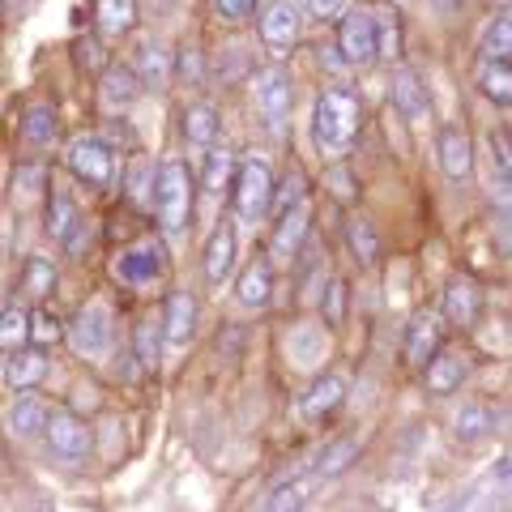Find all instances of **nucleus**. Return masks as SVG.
Masks as SVG:
<instances>
[{
    "instance_id": "f257e3e1",
    "label": "nucleus",
    "mask_w": 512,
    "mask_h": 512,
    "mask_svg": "<svg viewBox=\"0 0 512 512\" xmlns=\"http://www.w3.org/2000/svg\"><path fill=\"white\" fill-rule=\"evenodd\" d=\"M312 133L316 146L325 158H342L350 154L359 137V99L350 90H325L316 99V116H312Z\"/></svg>"
},
{
    "instance_id": "f03ea898",
    "label": "nucleus",
    "mask_w": 512,
    "mask_h": 512,
    "mask_svg": "<svg viewBox=\"0 0 512 512\" xmlns=\"http://www.w3.org/2000/svg\"><path fill=\"white\" fill-rule=\"evenodd\" d=\"M154 214L167 235H180L192 218V175L180 158H167L154 175Z\"/></svg>"
},
{
    "instance_id": "7ed1b4c3",
    "label": "nucleus",
    "mask_w": 512,
    "mask_h": 512,
    "mask_svg": "<svg viewBox=\"0 0 512 512\" xmlns=\"http://www.w3.org/2000/svg\"><path fill=\"white\" fill-rule=\"evenodd\" d=\"M274 205V175L265 158H244L235 175V214L244 222H256Z\"/></svg>"
},
{
    "instance_id": "20e7f679",
    "label": "nucleus",
    "mask_w": 512,
    "mask_h": 512,
    "mask_svg": "<svg viewBox=\"0 0 512 512\" xmlns=\"http://www.w3.org/2000/svg\"><path fill=\"white\" fill-rule=\"evenodd\" d=\"M256 111L269 133H282L286 128V116H291V103H295V90H291V73L282 64H269V69L256 73Z\"/></svg>"
},
{
    "instance_id": "39448f33",
    "label": "nucleus",
    "mask_w": 512,
    "mask_h": 512,
    "mask_svg": "<svg viewBox=\"0 0 512 512\" xmlns=\"http://www.w3.org/2000/svg\"><path fill=\"white\" fill-rule=\"evenodd\" d=\"M338 52L346 64L367 69L372 60H380V35H376V13L367 9H350L338 30Z\"/></svg>"
},
{
    "instance_id": "423d86ee",
    "label": "nucleus",
    "mask_w": 512,
    "mask_h": 512,
    "mask_svg": "<svg viewBox=\"0 0 512 512\" xmlns=\"http://www.w3.org/2000/svg\"><path fill=\"white\" fill-rule=\"evenodd\" d=\"M69 167H73L77 180H86L90 188H107L111 175H116V158H111L103 137L86 133V137H77L69 146Z\"/></svg>"
},
{
    "instance_id": "0eeeda50",
    "label": "nucleus",
    "mask_w": 512,
    "mask_h": 512,
    "mask_svg": "<svg viewBox=\"0 0 512 512\" xmlns=\"http://www.w3.org/2000/svg\"><path fill=\"white\" fill-rule=\"evenodd\" d=\"M69 342H73L77 355H107V346H111V316H107L103 303H90V308H82L73 316Z\"/></svg>"
},
{
    "instance_id": "6e6552de",
    "label": "nucleus",
    "mask_w": 512,
    "mask_h": 512,
    "mask_svg": "<svg viewBox=\"0 0 512 512\" xmlns=\"http://www.w3.org/2000/svg\"><path fill=\"white\" fill-rule=\"evenodd\" d=\"M261 39L274 47V56H282L286 47H295V39H299V9H295V0H265V9H261Z\"/></svg>"
},
{
    "instance_id": "1a4fd4ad",
    "label": "nucleus",
    "mask_w": 512,
    "mask_h": 512,
    "mask_svg": "<svg viewBox=\"0 0 512 512\" xmlns=\"http://www.w3.org/2000/svg\"><path fill=\"white\" fill-rule=\"evenodd\" d=\"M47 440H52V448L64 461H82L90 453V427L82 419H73V414H52Z\"/></svg>"
},
{
    "instance_id": "9d476101",
    "label": "nucleus",
    "mask_w": 512,
    "mask_h": 512,
    "mask_svg": "<svg viewBox=\"0 0 512 512\" xmlns=\"http://www.w3.org/2000/svg\"><path fill=\"white\" fill-rule=\"evenodd\" d=\"M389 99H393V107L402 111L406 120H423L427 116V86H423V77L414 69H397L393 73Z\"/></svg>"
},
{
    "instance_id": "9b49d317",
    "label": "nucleus",
    "mask_w": 512,
    "mask_h": 512,
    "mask_svg": "<svg viewBox=\"0 0 512 512\" xmlns=\"http://www.w3.org/2000/svg\"><path fill=\"white\" fill-rule=\"evenodd\" d=\"M116 274L124 282H133V286L154 282L158 274H163V248H158V244H137L133 252H124L116 261Z\"/></svg>"
},
{
    "instance_id": "f8f14e48",
    "label": "nucleus",
    "mask_w": 512,
    "mask_h": 512,
    "mask_svg": "<svg viewBox=\"0 0 512 512\" xmlns=\"http://www.w3.org/2000/svg\"><path fill=\"white\" fill-rule=\"evenodd\" d=\"M440 167L448 180H470L474 171V150H470V137L461 133V128H444L440 133Z\"/></svg>"
},
{
    "instance_id": "ddd939ff",
    "label": "nucleus",
    "mask_w": 512,
    "mask_h": 512,
    "mask_svg": "<svg viewBox=\"0 0 512 512\" xmlns=\"http://www.w3.org/2000/svg\"><path fill=\"white\" fill-rule=\"evenodd\" d=\"M192 329H197V299L188 291H171L167 299V312H163V333L171 346H184L192 338Z\"/></svg>"
},
{
    "instance_id": "4468645a",
    "label": "nucleus",
    "mask_w": 512,
    "mask_h": 512,
    "mask_svg": "<svg viewBox=\"0 0 512 512\" xmlns=\"http://www.w3.org/2000/svg\"><path fill=\"white\" fill-rule=\"evenodd\" d=\"M308 231H312V205H308V201H299L291 214H282V218H278L274 252L291 261V256H299V248H303V239H308Z\"/></svg>"
},
{
    "instance_id": "2eb2a0df",
    "label": "nucleus",
    "mask_w": 512,
    "mask_h": 512,
    "mask_svg": "<svg viewBox=\"0 0 512 512\" xmlns=\"http://www.w3.org/2000/svg\"><path fill=\"white\" fill-rule=\"evenodd\" d=\"M231 269H235V231L218 227L210 244H205V278H210V286H222L231 278Z\"/></svg>"
},
{
    "instance_id": "dca6fc26",
    "label": "nucleus",
    "mask_w": 512,
    "mask_h": 512,
    "mask_svg": "<svg viewBox=\"0 0 512 512\" xmlns=\"http://www.w3.org/2000/svg\"><path fill=\"white\" fill-rule=\"evenodd\" d=\"M141 73L137 69H124V64H111V69H103V86H99V94H103V103L107 107H128L141 94Z\"/></svg>"
},
{
    "instance_id": "f3484780",
    "label": "nucleus",
    "mask_w": 512,
    "mask_h": 512,
    "mask_svg": "<svg viewBox=\"0 0 512 512\" xmlns=\"http://www.w3.org/2000/svg\"><path fill=\"white\" fill-rule=\"evenodd\" d=\"M436 350H440V320L431 312L414 316L410 329H406V359L410 363H427Z\"/></svg>"
},
{
    "instance_id": "a211bd4d",
    "label": "nucleus",
    "mask_w": 512,
    "mask_h": 512,
    "mask_svg": "<svg viewBox=\"0 0 512 512\" xmlns=\"http://www.w3.org/2000/svg\"><path fill=\"white\" fill-rule=\"evenodd\" d=\"M342 397H346V380L342 376H325V380H316L308 397H303V419L316 423V419H325V414H333L342 406Z\"/></svg>"
},
{
    "instance_id": "6ab92c4d",
    "label": "nucleus",
    "mask_w": 512,
    "mask_h": 512,
    "mask_svg": "<svg viewBox=\"0 0 512 512\" xmlns=\"http://www.w3.org/2000/svg\"><path fill=\"white\" fill-rule=\"evenodd\" d=\"M478 303H483V295H478V286L470 278H453L444 291V312L453 325H474L478 316Z\"/></svg>"
},
{
    "instance_id": "aec40b11",
    "label": "nucleus",
    "mask_w": 512,
    "mask_h": 512,
    "mask_svg": "<svg viewBox=\"0 0 512 512\" xmlns=\"http://www.w3.org/2000/svg\"><path fill=\"white\" fill-rule=\"evenodd\" d=\"M269 295H274V265L269 261H252L239 278V303L244 308H265Z\"/></svg>"
},
{
    "instance_id": "412c9836",
    "label": "nucleus",
    "mask_w": 512,
    "mask_h": 512,
    "mask_svg": "<svg viewBox=\"0 0 512 512\" xmlns=\"http://www.w3.org/2000/svg\"><path fill=\"white\" fill-rule=\"evenodd\" d=\"M461 380H466V359L461 355L444 350V355L431 359V367H427V389L431 393H453Z\"/></svg>"
},
{
    "instance_id": "4be33fe9",
    "label": "nucleus",
    "mask_w": 512,
    "mask_h": 512,
    "mask_svg": "<svg viewBox=\"0 0 512 512\" xmlns=\"http://www.w3.org/2000/svg\"><path fill=\"white\" fill-rule=\"evenodd\" d=\"M22 137L30 146H52L56 141V107L52 103H30L22 116Z\"/></svg>"
},
{
    "instance_id": "5701e85b",
    "label": "nucleus",
    "mask_w": 512,
    "mask_h": 512,
    "mask_svg": "<svg viewBox=\"0 0 512 512\" xmlns=\"http://www.w3.org/2000/svg\"><path fill=\"white\" fill-rule=\"evenodd\" d=\"M137 22V0H99V30L107 39L128 35Z\"/></svg>"
},
{
    "instance_id": "b1692460",
    "label": "nucleus",
    "mask_w": 512,
    "mask_h": 512,
    "mask_svg": "<svg viewBox=\"0 0 512 512\" xmlns=\"http://www.w3.org/2000/svg\"><path fill=\"white\" fill-rule=\"evenodd\" d=\"M137 73L146 86H167L171 82V56L158 47L154 39L137 47Z\"/></svg>"
},
{
    "instance_id": "393cba45",
    "label": "nucleus",
    "mask_w": 512,
    "mask_h": 512,
    "mask_svg": "<svg viewBox=\"0 0 512 512\" xmlns=\"http://www.w3.org/2000/svg\"><path fill=\"white\" fill-rule=\"evenodd\" d=\"M346 244H350V256H355L359 265H376L380 239H376V231H372V222L367 218H346Z\"/></svg>"
},
{
    "instance_id": "a878e982",
    "label": "nucleus",
    "mask_w": 512,
    "mask_h": 512,
    "mask_svg": "<svg viewBox=\"0 0 512 512\" xmlns=\"http://www.w3.org/2000/svg\"><path fill=\"white\" fill-rule=\"evenodd\" d=\"M478 86H483V94L491 103L508 107L512 103V69H508V60H487L483 73H478Z\"/></svg>"
},
{
    "instance_id": "bb28decb",
    "label": "nucleus",
    "mask_w": 512,
    "mask_h": 512,
    "mask_svg": "<svg viewBox=\"0 0 512 512\" xmlns=\"http://www.w3.org/2000/svg\"><path fill=\"white\" fill-rule=\"evenodd\" d=\"M214 133H218V111L210 103H192L184 111V137L192 146H210Z\"/></svg>"
},
{
    "instance_id": "cd10ccee",
    "label": "nucleus",
    "mask_w": 512,
    "mask_h": 512,
    "mask_svg": "<svg viewBox=\"0 0 512 512\" xmlns=\"http://www.w3.org/2000/svg\"><path fill=\"white\" fill-rule=\"evenodd\" d=\"M47 423H52V414H47V406L39 402V397H22V402L9 410V427L18 431V436H35V431H47Z\"/></svg>"
},
{
    "instance_id": "c85d7f7f",
    "label": "nucleus",
    "mask_w": 512,
    "mask_h": 512,
    "mask_svg": "<svg viewBox=\"0 0 512 512\" xmlns=\"http://www.w3.org/2000/svg\"><path fill=\"white\" fill-rule=\"evenodd\" d=\"M43 372H47V359L39 355V350H18V355H9V363H5L9 384H18V389L43 380Z\"/></svg>"
},
{
    "instance_id": "c756f323",
    "label": "nucleus",
    "mask_w": 512,
    "mask_h": 512,
    "mask_svg": "<svg viewBox=\"0 0 512 512\" xmlns=\"http://www.w3.org/2000/svg\"><path fill=\"white\" fill-rule=\"evenodd\" d=\"M77 210H73V201H69V192L56 188L52 184V210H47V235L52 239H69V231L77 227Z\"/></svg>"
},
{
    "instance_id": "7c9ffc66",
    "label": "nucleus",
    "mask_w": 512,
    "mask_h": 512,
    "mask_svg": "<svg viewBox=\"0 0 512 512\" xmlns=\"http://www.w3.org/2000/svg\"><path fill=\"white\" fill-rule=\"evenodd\" d=\"M483 56L487 60H512V18H495L483 35Z\"/></svg>"
},
{
    "instance_id": "2f4dec72",
    "label": "nucleus",
    "mask_w": 512,
    "mask_h": 512,
    "mask_svg": "<svg viewBox=\"0 0 512 512\" xmlns=\"http://www.w3.org/2000/svg\"><path fill=\"white\" fill-rule=\"evenodd\" d=\"M231 171H235V154L231 150H214L210 158H205V192H218L231 184Z\"/></svg>"
},
{
    "instance_id": "473e14b6",
    "label": "nucleus",
    "mask_w": 512,
    "mask_h": 512,
    "mask_svg": "<svg viewBox=\"0 0 512 512\" xmlns=\"http://www.w3.org/2000/svg\"><path fill=\"white\" fill-rule=\"evenodd\" d=\"M56 286V269L43 261V256H30L26 261V282H22V291L30 295V299H43L47 291Z\"/></svg>"
},
{
    "instance_id": "72a5a7b5",
    "label": "nucleus",
    "mask_w": 512,
    "mask_h": 512,
    "mask_svg": "<svg viewBox=\"0 0 512 512\" xmlns=\"http://www.w3.org/2000/svg\"><path fill=\"white\" fill-rule=\"evenodd\" d=\"M355 453H359V440H338V444H329L325 453H320V461H316V474H325V478L342 474Z\"/></svg>"
},
{
    "instance_id": "f704fd0d",
    "label": "nucleus",
    "mask_w": 512,
    "mask_h": 512,
    "mask_svg": "<svg viewBox=\"0 0 512 512\" xmlns=\"http://www.w3.org/2000/svg\"><path fill=\"white\" fill-rule=\"evenodd\" d=\"M291 355L299 367H312L316 359H325V338H320L316 329H299L291 338Z\"/></svg>"
},
{
    "instance_id": "c9c22d12",
    "label": "nucleus",
    "mask_w": 512,
    "mask_h": 512,
    "mask_svg": "<svg viewBox=\"0 0 512 512\" xmlns=\"http://www.w3.org/2000/svg\"><path fill=\"white\" fill-rule=\"evenodd\" d=\"M495 419H491V410H483V406H466L457 414V440H478V436H487V427H491Z\"/></svg>"
},
{
    "instance_id": "e433bc0d",
    "label": "nucleus",
    "mask_w": 512,
    "mask_h": 512,
    "mask_svg": "<svg viewBox=\"0 0 512 512\" xmlns=\"http://www.w3.org/2000/svg\"><path fill=\"white\" fill-rule=\"evenodd\" d=\"M133 342H137V359H141V367H150V372H154V367H158V325H154V320H141Z\"/></svg>"
},
{
    "instance_id": "4c0bfd02",
    "label": "nucleus",
    "mask_w": 512,
    "mask_h": 512,
    "mask_svg": "<svg viewBox=\"0 0 512 512\" xmlns=\"http://www.w3.org/2000/svg\"><path fill=\"white\" fill-rule=\"evenodd\" d=\"M487 146H491L495 175H504V180H512V137H508V133H491V137H487Z\"/></svg>"
},
{
    "instance_id": "58836bf2",
    "label": "nucleus",
    "mask_w": 512,
    "mask_h": 512,
    "mask_svg": "<svg viewBox=\"0 0 512 512\" xmlns=\"http://www.w3.org/2000/svg\"><path fill=\"white\" fill-rule=\"evenodd\" d=\"M299 201H303V175L291 171V175H286V184H282V192L274 197V214H278V218H282V214H291Z\"/></svg>"
},
{
    "instance_id": "ea45409f",
    "label": "nucleus",
    "mask_w": 512,
    "mask_h": 512,
    "mask_svg": "<svg viewBox=\"0 0 512 512\" xmlns=\"http://www.w3.org/2000/svg\"><path fill=\"white\" fill-rule=\"evenodd\" d=\"M26 320H30V316H26L22 308H5V325H0V342H5L9 350L18 346V342L26 338V333H30V325H26Z\"/></svg>"
},
{
    "instance_id": "a19ab883",
    "label": "nucleus",
    "mask_w": 512,
    "mask_h": 512,
    "mask_svg": "<svg viewBox=\"0 0 512 512\" xmlns=\"http://www.w3.org/2000/svg\"><path fill=\"white\" fill-rule=\"evenodd\" d=\"M47 184V171L35 163V167H18V175H13V192H18L22 201H30L35 197V192Z\"/></svg>"
},
{
    "instance_id": "79ce46f5",
    "label": "nucleus",
    "mask_w": 512,
    "mask_h": 512,
    "mask_svg": "<svg viewBox=\"0 0 512 512\" xmlns=\"http://www.w3.org/2000/svg\"><path fill=\"white\" fill-rule=\"evenodd\" d=\"M376 35H380V60H393L397 47H402V30H397V22L384 13V18H376Z\"/></svg>"
},
{
    "instance_id": "37998d69",
    "label": "nucleus",
    "mask_w": 512,
    "mask_h": 512,
    "mask_svg": "<svg viewBox=\"0 0 512 512\" xmlns=\"http://www.w3.org/2000/svg\"><path fill=\"white\" fill-rule=\"evenodd\" d=\"M491 201H495V218H500L504 227H512V180H504V175H495V192H491Z\"/></svg>"
},
{
    "instance_id": "c03bdc74",
    "label": "nucleus",
    "mask_w": 512,
    "mask_h": 512,
    "mask_svg": "<svg viewBox=\"0 0 512 512\" xmlns=\"http://www.w3.org/2000/svg\"><path fill=\"white\" fill-rule=\"evenodd\" d=\"M342 316H346V282H329V291H325V320H329V325H342Z\"/></svg>"
},
{
    "instance_id": "a18cd8bd",
    "label": "nucleus",
    "mask_w": 512,
    "mask_h": 512,
    "mask_svg": "<svg viewBox=\"0 0 512 512\" xmlns=\"http://www.w3.org/2000/svg\"><path fill=\"white\" fill-rule=\"evenodd\" d=\"M60 320L52 316V312H35V325H30V338H35V342H60Z\"/></svg>"
},
{
    "instance_id": "49530a36",
    "label": "nucleus",
    "mask_w": 512,
    "mask_h": 512,
    "mask_svg": "<svg viewBox=\"0 0 512 512\" xmlns=\"http://www.w3.org/2000/svg\"><path fill=\"white\" fill-rule=\"evenodd\" d=\"M269 512H303V491L291 483V487H278L269 495Z\"/></svg>"
},
{
    "instance_id": "de8ad7c7",
    "label": "nucleus",
    "mask_w": 512,
    "mask_h": 512,
    "mask_svg": "<svg viewBox=\"0 0 512 512\" xmlns=\"http://www.w3.org/2000/svg\"><path fill=\"white\" fill-rule=\"evenodd\" d=\"M201 73H205V69H201V52H197V47H184V52H180V77L197 86Z\"/></svg>"
},
{
    "instance_id": "09e8293b",
    "label": "nucleus",
    "mask_w": 512,
    "mask_h": 512,
    "mask_svg": "<svg viewBox=\"0 0 512 512\" xmlns=\"http://www.w3.org/2000/svg\"><path fill=\"white\" fill-rule=\"evenodd\" d=\"M308 9H312V18L329 22V18H342L346 13V0H308Z\"/></svg>"
},
{
    "instance_id": "8fccbe9b",
    "label": "nucleus",
    "mask_w": 512,
    "mask_h": 512,
    "mask_svg": "<svg viewBox=\"0 0 512 512\" xmlns=\"http://www.w3.org/2000/svg\"><path fill=\"white\" fill-rule=\"evenodd\" d=\"M77 60H82L86 69L99 73V69H103V47L94 43V39H82V43H77Z\"/></svg>"
},
{
    "instance_id": "3c124183",
    "label": "nucleus",
    "mask_w": 512,
    "mask_h": 512,
    "mask_svg": "<svg viewBox=\"0 0 512 512\" xmlns=\"http://www.w3.org/2000/svg\"><path fill=\"white\" fill-rule=\"evenodd\" d=\"M256 0H218V9H222V18L227 22H244L248 13H252Z\"/></svg>"
},
{
    "instance_id": "603ef678",
    "label": "nucleus",
    "mask_w": 512,
    "mask_h": 512,
    "mask_svg": "<svg viewBox=\"0 0 512 512\" xmlns=\"http://www.w3.org/2000/svg\"><path fill=\"white\" fill-rule=\"evenodd\" d=\"M333 192H338V197H350V175L346 171H333Z\"/></svg>"
},
{
    "instance_id": "864d4df0",
    "label": "nucleus",
    "mask_w": 512,
    "mask_h": 512,
    "mask_svg": "<svg viewBox=\"0 0 512 512\" xmlns=\"http://www.w3.org/2000/svg\"><path fill=\"white\" fill-rule=\"evenodd\" d=\"M128 184H133V197H141V192H146V167H137V171H133V180H128Z\"/></svg>"
},
{
    "instance_id": "5fc2aeb1",
    "label": "nucleus",
    "mask_w": 512,
    "mask_h": 512,
    "mask_svg": "<svg viewBox=\"0 0 512 512\" xmlns=\"http://www.w3.org/2000/svg\"><path fill=\"white\" fill-rule=\"evenodd\" d=\"M495 478H512V457L504 461V466H500V470H495Z\"/></svg>"
},
{
    "instance_id": "6e6d98bb",
    "label": "nucleus",
    "mask_w": 512,
    "mask_h": 512,
    "mask_svg": "<svg viewBox=\"0 0 512 512\" xmlns=\"http://www.w3.org/2000/svg\"><path fill=\"white\" fill-rule=\"evenodd\" d=\"M436 5H440V9H453V5H457V0H436Z\"/></svg>"
},
{
    "instance_id": "4d7b16f0",
    "label": "nucleus",
    "mask_w": 512,
    "mask_h": 512,
    "mask_svg": "<svg viewBox=\"0 0 512 512\" xmlns=\"http://www.w3.org/2000/svg\"><path fill=\"white\" fill-rule=\"evenodd\" d=\"M5 9H13V0H5Z\"/></svg>"
}]
</instances>
